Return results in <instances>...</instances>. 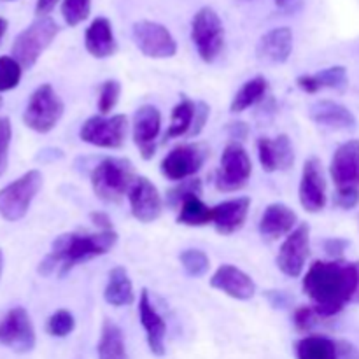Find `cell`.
I'll return each instance as SVG.
<instances>
[{
	"instance_id": "1",
	"label": "cell",
	"mask_w": 359,
	"mask_h": 359,
	"mask_svg": "<svg viewBox=\"0 0 359 359\" xmlns=\"http://www.w3.org/2000/svg\"><path fill=\"white\" fill-rule=\"evenodd\" d=\"M359 284L356 263L342 259L314 262L304 277V293L311 298L312 307L323 319H328L344 311L354 300Z\"/></svg>"
},
{
	"instance_id": "2",
	"label": "cell",
	"mask_w": 359,
	"mask_h": 359,
	"mask_svg": "<svg viewBox=\"0 0 359 359\" xmlns=\"http://www.w3.org/2000/svg\"><path fill=\"white\" fill-rule=\"evenodd\" d=\"M118 244V233L107 231H70L53 242L51 251L39 263L37 272L42 277H65L77 265L104 256Z\"/></svg>"
},
{
	"instance_id": "3",
	"label": "cell",
	"mask_w": 359,
	"mask_h": 359,
	"mask_svg": "<svg viewBox=\"0 0 359 359\" xmlns=\"http://www.w3.org/2000/svg\"><path fill=\"white\" fill-rule=\"evenodd\" d=\"M91 188L105 203H118L137 181L135 167L128 158L107 156L91 170Z\"/></svg>"
},
{
	"instance_id": "4",
	"label": "cell",
	"mask_w": 359,
	"mask_h": 359,
	"mask_svg": "<svg viewBox=\"0 0 359 359\" xmlns=\"http://www.w3.org/2000/svg\"><path fill=\"white\" fill-rule=\"evenodd\" d=\"M60 27L53 18H37L30 27L25 28L13 42V58L25 69H32L42 53L53 44Z\"/></svg>"
},
{
	"instance_id": "5",
	"label": "cell",
	"mask_w": 359,
	"mask_h": 359,
	"mask_svg": "<svg viewBox=\"0 0 359 359\" xmlns=\"http://www.w3.org/2000/svg\"><path fill=\"white\" fill-rule=\"evenodd\" d=\"M42 182L44 177L41 170H28L16 181L4 186L0 189V217L9 223L23 219L34 198L41 191Z\"/></svg>"
},
{
	"instance_id": "6",
	"label": "cell",
	"mask_w": 359,
	"mask_h": 359,
	"mask_svg": "<svg viewBox=\"0 0 359 359\" xmlns=\"http://www.w3.org/2000/svg\"><path fill=\"white\" fill-rule=\"evenodd\" d=\"M65 112L62 98L51 84H41L30 95L27 107L23 112V123L27 128L37 133H49L62 119Z\"/></svg>"
},
{
	"instance_id": "7",
	"label": "cell",
	"mask_w": 359,
	"mask_h": 359,
	"mask_svg": "<svg viewBox=\"0 0 359 359\" xmlns=\"http://www.w3.org/2000/svg\"><path fill=\"white\" fill-rule=\"evenodd\" d=\"M191 41L205 63L216 62L224 48V25L212 7L196 11L191 20Z\"/></svg>"
},
{
	"instance_id": "8",
	"label": "cell",
	"mask_w": 359,
	"mask_h": 359,
	"mask_svg": "<svg viewBox=\"0 0 359 359\" xmlns=\"http://www.w3.org/2000/svg\"><path fill=\"white\" fill-rule=\"evenodd\" d=\"M252 174V161L245 147L241 142L226 144L221 154V163L214 177V184L219 191L233 193L241 191L248 184Z\"/></svg>"
},
{
	"instance_id": "9",
	"label": "cell",
	"mask_w": 359,
	"mask_h": 359,
	"mask_svg": "<svg viewBox=\"0 0 359 359\" xmlns=\"http://www.w3.org/2000/svg\"><path fill=\"white\" fill-rule=\"evenodd\" d=\"M128 132V118L125 114L91 116L83 123L79 139L102 149H119L125 146Z\"/></svg>"
},
{
	"instance_id": "10",
	"label": "cell",
	"mask_w": 359,
	"mask_h": 359,
	"mask_svg": "<svg viewBox=\"0 0 359 359\" xmlns=\"http://www.w3.org/2000/svg\"><path fill=\"white\" fill-rule=\"evenodd\" d=\"M132 37L139 51L147 58L165 60L177 55V41L165 25L156 21H135L132 27Z\"/></svg>"
},
{
	"instance_id": "11",
	"label": "cell",
	"mask_w": 359,
	"mask_h": 359,
	"mask_svg": "<svg viewBox=\"0 0 359 359\" xmlns=\"http://www.w3.org/2000/svg\"><path fill=\"white\" fill-rule=\"evenodd\" d=\"M37 344L34 323L27 309L14 307L0 319V346L13 353L27 354L34 351Z\"/></svg>"
},
{
	"instance_id": "12",
	"label": "cell",
	"mask_w": 359,
	"mask_h": 359,
	"mask_svg": "<svg viewBox=\"0 0 359 359\" xmlns=\"http://www.w3.org/2000/svg\"><path fill=\"white\" fill-rule=\"evenodd\" d=\"M207 147L202 144H179L161 160L160 170L168 181L181 182L193 179L207 160Z\"/></svg>"
},
{
	"instance_id": "13",
	"label": "cell",
	"mask_w": 359,
	"mask_h": 359,
	"mask_svg": "<svg viewBox=\"0 0 359 359\" xmlns=\"http://www.w3.org/2000/svg\"><path fill=\"white\" fill-rule=\"evenodd\" d=\"M309 255H311V228L304 223L298 224L284 238L277 255V266L284 276L297 279L304 273Z\"/></svg>"
},
{
	"instance_id": "14",
	"label": "cell",
	"mask_w": 359,
	"mask_h": 359,
	"mask_svg": "<svg viewBox=\"0 0 359 359\" xmlns=\"http://www.w3.org/2000/svg\"><path fill=\"white\" fill-rule=\"evenodd\" d=\"M298 198L302 207L307 212L318 214L321 212L328 202L326 195V179L323 172V165L318 158H309L304 165L300 179V188H298Z\"/></svg>"
},
{
	"instance_id": "15",
	"label": "cell",
	"mask_w": 359,
	"mask_h": 359,
	"mask_svg": "<svg viewBox=\"0 0 359 359\" xmlns=\"http://www.w3.org/2000/svg\"><path fill=\"white\" fill-rule=\"evenodd\" d=\"M161 132V112L154 105L146 104L133 116V142L144 160H151L156 153V140Z\"/></svg>"
},
{
	"instance_id": "16",
	"label": "cell",
	"mask_w": 359,
	"mask_h": 359,
	"mask_svg": "<svg viewBox=\"0 0 359 359\" xmlns=\"http://www.w3.org/2000/svg\"><path fill=\"white\" fill-rule=\"evenodd\" d=\"M128 202L132 216L139 223H153L163 212V198L147 177H137L128 193Z\"/></svg>"
},
{
	"instance_id": "17",
	"label": "cell",
	"mask_w": 359,
	"mask_h": 359,
	"mask_svg": "<svg viewBox=\"0 0 359 359\" xmlns=\"http://www.w3.org/2000/svg\"><path fill=\"white\" fill-rule=\"evenodd\" d=\"M210 287L241 302L251 300L256 294V284L251 276L233 265H221L210 277Z\"/></svg>"
},
{
	"instance_id": "18",
	"label": "cell",
	"mask_w": 359,
	"mask_h": 359,
	"mask_svg": "<svg viewBox=\"0 0 359 359\" xmlns=\"http://www.w3.org/2000/svg\"><path fill=\"white\" fill-rule=\"evenodd\" d=\"M139 318L144 332H146L147 347L154 356L161 358L167 353L165 347V339H167V325L160 312L154 309L153 302L149 298V291L142 290L139 297Z\"/></svg>"
},
{
	"instance_id": "19",
	"label": "cell",
	"mask_w": 359,
	"mask_h": 359,
	"mask_svg": "<svg viewBox=\"0 0 359 359\" xmlns=\"http://www.w3.org/2000/svg\"><path fill=\"white\" fill-rule=\"evenodd\" d=\"M298 226V216L290 205L283 202L270 203L259 217L258 230L265 241L273 242L287 237Z\"/></svg>"
},
{
	"instance_id": "20",
	"label": "cell",
	"mask_w": 359,
	"mask_h": 359,
	"mask_svg": "<svg viewBox=\"0 0 359 359\" xmlns=\"http://www.w3.org/2000/svg\"><path fill=\"white\" fill-rule=\"evenodd\" d=\"M293 53V30L290 27H277L262 35L256 46L259 62L269 65H283Z\"/></svg>"
},
{
	"instance_id": "21",
	"label": "cell",
	"mask_w": 359,
	"mask_h": 359,
	"mask_svg": "<svg viewBox=\"0 0 359 359\" xmlns=\"http://www.w3.org/2000/svg\"><path fill=\"white\" fill-rule=\"evenodd\" d=\"M249 209H251L249 196L224 200V202L212 207V224L217 233L228 237V235H233L238 230H242L245 219H248Z\"/></svg>"
},
{
	"instance_id": "22",
	"label": "cell",
	"mask_w": 359,
	"mask_h": 359,
	"mask_svg": "<svg viewBox=\"0 0 359 359\" xmlns=\"http://www.w3.org/2000/svg\"><path fill=\"white\" fill-rule=\"evenodd\" d=\"M330 174L337 188L356 186L359 181V140L353 139L340 144L333 153Z\"/></svg>"
},
{
	"instance_id": "23",
	"label": "cell",
	"mask_w": 359,
	"mask_h": 359,
	"mask_svg": "<svg viewBox=\"0 0 359 359\" xmlns=\"http://www.w3.org/2000/svg\"><path fill=\"white\" fill-rule=\"evenodd\" d=\"M84 48L93 58L98 60L116 55L118 42H116L114 30L107 18L98 16L91 21L90 27L84 32Z\"/></svg>"
},
{
	"instance_id": "24",
	"label": "cell",
	"mask_w": 359,
	"mask_h": 359,
	"mask_svg": "<svg viewBox=\"0 0 359 359\" xmlns=\"http://www.w3.org/2000/svg\"><path fill=\"white\" fill-rule=\"evenodd\" d=\"M309 118L319 126L332 130H351L356 126V116L333 100H318L309 107Z\"/></svg>"
},
{
	"instance_id": "25",
	"label": "cell",
	"mask_w": 359,
	"mask_h": 359,
	"mask_svg": "<svg viewBox=\"0 0 359 359\" xmlns=\"http://www.w3.org/2000/svg\"><path fill=\"white\" fill-rule=\"evenodd\" d=\"M297 84L304 93L316 95L318 91L330 88V90H346L349 84V76H347V69L342 65L328 67L316 74H304V76L297 77Z\"/></svg>"
},
{
	"instance_id": "26",
	"label": "cell",
	"mask_w": 359,
	"mask_h": 359,
	"mask_svg": "<svg viewBox=\"0 0 359 359\" xmlns=\"http://www.w3.org/2000/svg\"><path fill=\"white\" fill-rule=\"evenodd\" d=\"M104 300L111 307H128L135 302V291L128 272L123 266H114L109 272L107 284L104 290Z\"/></svg>"
},
{
	"instance_id": "27",
	"label": "cell",
	"mask_w": 359,
	"mask_h": 359,
	"mask_svg": "<svg viewBox=\"0 0 359 359\" xmlns=\"http://www.w3.org/2000/svg\"><path fill=\"white\" fill-rule=\"evenodd\" d=\"M297 359H340L339 340L323 335H307L294 346Z\"/></svg>"
},
{
	"instance_id": "28",
	"label": "cell",
	"mask_w": 359,
	"mask_h": 359,
	"mask_svg": "<svg viewBox=\"0 0 359 359\" xmlns=\"http://www.w3.org/2000/svg\"><path fill=\"white\" fill-rule=\"evenodd\" d=\"M97 353L98 359H128L123 330L111 319H105L102 325Z\"/></svg>"
},
{
	"instance_id": "29",
	"label": "cell",
	"mask_w": 359,
	"mask_h": 359,
	"mask_svg": "<svg viewBox=\"0 0 359 359\" xmlns=\"http://www.w3.org/2000/svg\"><path fill=\"white\" fill-rule=\"evenodd\" d=\"M266 91H269V81L263 76H256L252 77V79L245 81L241 86V90L235 93L230 105V111L233 112V114H241V112L248 111L252 105L258 104L259 100H263Z\"/></svg>"
},
{
	"instance_id": "30",
	"label": "cell",
	"mask_w": 359,
	"mask_h": 359,
	"mask_svg": "<svg viewBox=\"0 0 359 359\" xmlns=\"http://www.w3.org/2000/svg\"><path fill=\"white\" fill-rule=\"evenodd\" d=\"M195 109L196 102L189 100V98H181V102L172 109L170 125H168L167 133H165V139H181V137L189 135L193 119H195Z\"/></svg>"
},
{
	"instance_id": "31",
	"label": "cell",
	"mask_w": 359,
	"mask_h": 359,
	"mask_svg": "<svg viewBox=\"0 0 359 359\" xmlns=\"http://www.w3.org/2000/svg\"><path fill=\"white\" fill-rule=\"evenodd\" d=\"M177 223L184 226H207L212 223V207L205 205L200 196H189L179 207Z\"/></svg>"
},
{
	"instance_id": "32",
	"label": "cell",
	"mask_w": 359,
	"mask_h": 359,
	"mask_svg": "<svg viewBox=\"0 0 359 359\" xmlns=\"http://www.w3.org/2000/svg\"><path fill=\"white\" fill-rule=\"evenodd\" d=\"M179 262H181L184 272L189 277H195V279L205 276L210 269L209 256L203 251H200V249H186L179 256Z\"/></svg>"
},
{
	"instance_id": "33",
	"label": "cell",
	"mask_w": 359,
	"mask_h": 359,
	"mask_svg": "<svg viewBox=\"0 0 359 359\" xmlns=\"http://www.w3.org/2000/svg\"><path fill=\"white\" fill-rule=\"evenodd\" d=\"M76 330V318L67 309L53 312L46 321V332L55 339H65Z\"/></svg>"
},
{
	"instance_id": "34",
	"label": "cell",
	"mask_w": 359,
	"mask_h": 359,
	"mask_svg": "<svg viewBox=\"0 0 359 359\" xmlns=\"http://www.w3.org/2000/svg\"><path fill=\"white\" fill-rule=\"evenodd\" d=\"M202 195V181L200 179H186L181 181L177 186L168 189L167 193V205L170 209H177L188 200L189 196H200Z\"/></svg>"
},
{
	"instance_id": "35",
	"label": "cell",
	"mask_w": 359,
	"mask_h": 359,
	"mask_svg": "<svg viewBox=\"0 0 359 359\" xmlns=\"http://www.w3.org/2000/svg\"><path fill=\"white\" fill-rule=\"evenodd\" d=\"M91 0H62V16L69 27H77L90 18Z\"/></svg>"
},
{
	"instance_id": "36",
	"label": "cell",
	"mask_w": 359,
	"mask_h": 359,
	"mask_svg": "<svg viewBox=\"0 0 359 359\" xmlns=\"http://www.w3.org/2000/svg\"><path fill=\"white\" fill-rule=\"evenodd\" d=\"M23 67L13 56H0V91H11L20 84Z\"/></svg>"
},
{
	"instance_id": "37",
	"label": "cell",
	"mask_w": 359,
	"mask_h": 359,
	"mask_svg": "<svg viewBox=\"0 0 359 359\" xmlns=\"http://www.w3.org/2000/svg\"><path fill=\"white\" fill-rule=\"evenodd\" d=\"M119 97H121V84H119V81H105L100 86V93H98V112L102 116L111 114V111L119 102Z\"/></svg>"
},
{
	"instance_id": "38",
	"label": "cell",
	"mask_w": 359,
	"mask_h": 359,
	"mask_svg": "<svg viewBox=\"0 0 359 359\" xmlns=\"http://www.w3.org/2000/svg\"><path fill=\"white\" fill-rule=\"evenodd\" d=\"M258 158L262 168L266 174H273V172L279 170L276 146H273V140L269 139V137H259L258 139Z\"/></svg>"
},
{
	"instance_id": "39",
	"label": "cell",
	"mask_w": 359,
	"mask_h": 359,
	"mask_svg": "<svg viewBox=\"0 0 359 359\" xmlns=\"http://www.w3.org/2000/svg\"><path fill=\"white\" fill-rule=\"evenodd\" d=\"M273 146H276L279 170H287L290 167H293L294 151H293V144H291L290 137H287L286 133H280V135H277L276 139H273Z\"/></svg>"
},
{
	"instance_id": "40",
	"label": "cell",
	"mask_w": 359,
	"mask_h": 359,
	"mask_svg": "<svg viewBox=\"0 0 359 359\" xmlns=\"http://www.w3.org/2000/svg\"><path fill=\"white\" fill-rule=\"evenodd\" d=\"M321 319L323 318L318 314V311H316L312 305H302V307H298L297 311H294L293 325L298 332L307 333V332H311V330L314 328V326L318 325Z\"/></svg>"
},
{
	"instance_id": "41",
	"label": "cell",
	"mask_w": 359,
	"mask_h": 359,
	"mask_svg": "<svg viewBox=\"0 0 359 359\" xmlns=\"http://www.w3.org/2000/svg\"><path fill=\"white\" fill-rule=\"evenodd\" d=\"M13 139V126L9 118H0V177L6 174L7 163H9V147Z\"/></svg>"
},
{
	"instance_id": "42",
	"label": "cell",
	"mask_w": 359,
	"mask_h": 359,
	"mask_svg": "<svg viewBox=\"0 0 359 359\" xmlns=\"http://www.w3.org/2000/svg\"><path fill=\"white\" fill-rule=\"evenodd\" d=\"M359 203V189L356 186H344L335 193V205L344 210L354 209Z\"/></svg>"
},
{
	"instance_id": "43",
	"label": "cell",
	"mask_w": 359,
	"mask_h": 359,
	"mask_svg": "<svg viewBox=\"0 0 359 359\" xmlns=\"http://www.w3.org/2000/svg\"><path fill=\"white\" fill-rule=\"evenodd\" d=\"M210 114V107L205 104V102H196V109H195V119H193V126L191 132H189V137H198L202 133L203 126H205L207 119H209Z\"/></svg>"
},
{
	"instance_id": "44",
	"label": "cell",
	"mask_w": 359,
	"mask_h": 359,
	"mask_svg": "<svg viewBox=\"0 0 359 359\" xmlns=\"http://www.w3.org/2000/svg\"><path fill=\"white\" fill-rule=\"evenodd\" d=\"M347 245H349V242H347L346 238H328V241H325V251L326 255H330L332 258L339 259L340 256L344 255V251L347 249Z\"/></svg>"
},
{
	"instance_id": "45",
	"label": "cell",
	"mask_w": 359,
	"mask_h": 359,
	"mask_svg": "<svg viewBox=\"0 0 359 359\" xmlns=\"http://www.w3.org/2000/svg\"><path fill=\"white\" fill-rule=\"evenodd\" d=\"M228 135L235 140V142H242L248 139L249 126L244 121H233L228 125Z\"/></svg>"
},
{
	"instance_id": "46",
	"label": "cell",
	"mask_w": 359,
	"mask_h": 359,
	"mask_svg": "<svg viewBox=\"0 0 359 359\" xmlns=\"http://www.w3.org/2000/svg\"><path fill=\"white\" fill-rule=\"evenodd\" d=\"M90 219H91V223L98 228V230H102V231L114 230V226H112V219L105 212H91Z\"/></svg>"
},
{
	"instance_id": "47",
	"label": "cell",
	"mask_w": 359,
	"mask_h": 359,
	"mask_svg": "<svg viewBox=\"0 0 359 359\" xmlns=\"http://www.w3.org/2000/svg\"><path fill=\"white\" fill-rule=\"evenodd\" d=\"M58 2L60 0H37V4H35V14H37L39 18L49 16V13L55 9Z\"/></svg>"
},
{
	"instance_id": "48",
	"label": "cell",
	"mask_w": 359,
	"mask_h": 359,
	"mask_svg": "<svg viewBox=\"0 0 359 359\" xmlns=\"http://www.w3.org/2000/svg\"><path fill=\"white\" fill-rule=\"evenodd\" d=\"M273 2H276V6L280 7V9H286V7L291 6V2H293V0H273Z\"/></svg>"
},
{
	"instance_id": "49",
	"label": "cell",
	"mask_w": 359,
	"mask_h": 359,
	"mask_svg": "<svg viewBox=\"0 0 359 359\" xmlns=\"http://www.w3.org/2000/svg\"><path fill=\"white\" fill-rule=\"evenodd\" d=\"M7 30V21L4 20V18H0V39H2V35L6 34Z\"/></svg>"
},
{
	"instance_id": "50",
	"label": "cell",
	"mask_w": 359,
	"mask_h": 359,
	"mask_svg": "<svg viewBox=\"0 0 359 359\" xmlns=\"http://www.w3.org/2000/svg\"><path fill=\"white\" fill-rule=\"evenodd\" d=\"M2 272H4V252L2 249H0V277H2Z\"/></svg>"
},
{
	"instance_id": "51",
	"label": "cell",
	"mask_w": 359,
	"mask_h": 359,
	"mask_svg": "<svg viewBox=\"0 0 359 359\" xmlns=\"http://www.w3.org/2000/svg\"><path fill=\"white\" fill-rule=\"evenodd\" d=\"M358 265V272H359V262L356 263ZM353 302H356V304H359V284H358V291H356V297H354V300Z\"/></svg>"
},
{
	"instance_id": "52",
	"label": "cell",
	"mask_w": 359,
	"mask_h": 359,
	"mask_svg": "<svg viewBox=\"0 0 359 359\" xmlns=\"http://www.w3.org/2000/svg\"><path fill=\"white\" fill-rule=\"evenodd\" d=\"M2 104H4V102H2V97H0V107H2Z\"/></svg>"
},
{
	"instance_id": "53",
	"label": "cell",
	"mask_w": 359,
	"mask_h": 359,
	"mask_svg": "<svg viewBox=\"0 0 359 359\" xmlns=\"http://www.w3.org/2000/svg\"><path fill=\"white\" fill-rule=\"evenodd\" d=\"M4 2H14V0H4Z\"/></svg>"
}]
</instances>
